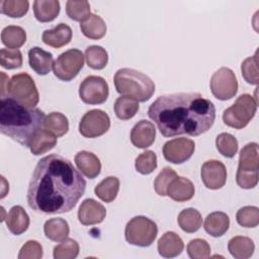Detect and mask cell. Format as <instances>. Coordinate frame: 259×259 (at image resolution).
<instances>
[{
  "label": "cell",
  "mask_w": 259,
  "mask_h": 259,
  "mask_svg": "<svg viewBox=\"0 0 259 259\" xmlns=\"http://www.w3.org/2000/svg\"><path fill=\"white\" fill-rule=\"evenodd\" d=\"M195 144L187 138H177L164 144V158L173 164H182L186 162L194 153Z\"/></svg>",
  "instance_id": "cell-13"
},
{
  "label": "cell",
  "mask_w": 259,
  "mask_h": 259,
  "mask_svg": "<svg viewBox=\"0 0 259 259\" xmlns=\"http://www.w3.org/2000/svg\"><path fill=\"white\" fill-rule=\"evenodd\" d=\"M156 138V128L154 123L142 119L138 121L131 132V142L139 149H146L150 147Z\"/></svg>",
  "instance_id": "cell-16"
},
{
  "label": "cell",
  "mask_w": 259,
  "mask_h": 259,
  "mask_svg": "<svg viewBox=\"0 0 259 259\" xmlns=\"http://www.w3.org/2000/svg\"><path fill=\"white\" fill-rule=\"evenodd\" d=\"M85 58L88 67L94 70L103 69L108 62V54L100 46H90L85 51Z\"/></svg>",
  "instance_id": "cell-34"
},
{
  "label": "cell",
  "mask_w": 259,
  "mask_h": 259,
  "mask_svg": "<svg viewBox=\"0 0 259 259\" xmlns=\"http://www.w3.org/2000/svg\"><path fill=\"white\" fill-rule=\"evenodd\" d=\"M84 58L83 53L78 49H70L62 53L53 65L55 76L62 81H71L83 68Z\"/></svg>",
  "instance_id": "cell-9"
},
{
  "label": "cell",
  "mask_w": 259,
  "mask_h": 259,
  "mask_svg": "<svg viewBox=\"0 0 259 259\" xmlns=\"http://www.w3.org/2000/svg\"><path fill=\"white\" fill-rule=\"evenodd\" d=\"M187 254L191 259H206L210 256V246L203 239H193L187 245Z\"/></svg>",
  "instance_id": "cell-44"
},
{
  "label": "cell",
  "mask_w": 259,
  "mask_h": 259,
  "mask_svg": "<svg viewBox=\"0 0 259 259\" xmlns=\"http://www.w3.org/2000/svg\"><path fill=\"white\" fill-rule=\"evenodd\" d=\"M201 180L208 189L222 188L227 180V169L223 162L219 160H208L204 162L200 170Z\"/></svg>",
  "instance_id": "cell-14"
},
{
  "label": "cell",
  "mask_w": 259,
  "mask_h": 259,
  "mask_svg": "<svg viewBox=\"0 0 259 259\" xmlns=\"http://www.w3.org/2000/svg\"><path fill=\"white\" fill-rule=\"evenodd\" d=\"M29 8L27 0H1L0 11L1 13L12 17L18 18L25 15Z\"/></svg>",
  "instance_id": "cell-35"
},
{
  "label": "cell",
  "mask_w": 259,
  "mask_h": 259,
  "mask_svg": "<svg viewBox=\"0 0 259 259\" xmlns=\"http://www.w3.org/2000/svg\"><path fill=\"white\" fill-rule=\"evenodd\" d=\"M242 76L245 81L252 85H258V59H257V52L254 56L248 57L242 62L241 65Z\"/></svg>",
  "instance_id": "cell-42"
},
{
  "label": "cell",
  "mask_w": 259,
  "mask_h": 259,
  "mask_svg": "<svg viewBox=\"0 0 259 259\" xmlns=\"http://www.w3.org/2000/svg\"><path fill=\"white\" fill-rule=\"evenodd\" d=\"M2 44L11 49H18L26 40L25 30L17 25H8L1 31Z\"/></svg>",
  "instance_id": "cell-31"
},
{
  "label": "cell",
  "mask_w": 259,
  "mask_h": 259,
  "mask_svg": "<svg viewBox=\"0 0 259 259\" xmlns=\"http://www.w3.org/2000/svg\"><path fill=\"white\" fill-rule=\"evenodd\" d=\"M114 85L120 95L130 96L138 102L148 101L155 92V84L146 74L131 68H121L114 74Z\"/></svg>",
  "instance_id": "cell-4"
},
{
  "label": "cell",
  "mask_w": 259,
  "mask_h": 259,
  "mask_svg": "<svg viewBox=\"0 0 259 259\" xmlns=\"http://www.w3.org/2000/svg\"><path fill=\"white\" fill-rule=\"evenodd\" d=\"M105 207L93 198L83 200L78 210V220L84 226L100 224L105 219Z\"/></svg>",
  "instance_id": "cell-15"
},
{
  "label": "cell",
  "mask_w": 259,
  "mask_h": 259,
  "mask_svg": "<svg viewBox=\"0 0 259 259\" xmlns=\"http://www.w3.org/2000/svg\"><path fill=\"white\" fill-rule=\"evenodd\" d=\"M42 41L55 49L68 45L72 39V29L66 23H59L52 29H47L41 35Z\"/></svg>",
  "instance_id": "cell-19"
},
{
  "label": "cell",
  "mask_w": 259,
  "mask_h": 259,
  "mask_svg": "<svg viewBox=\"0 0 259 259\" xmlns=\"http://www.w3.org/2000/svg\"><path fill=\"white\" fill-rule=\"evenodd\" d=\"M158 234L156 223L144 215H138L130 220L125 226L124 237L127 243L139 247L152 245Z\"/></svg>",
  "instance_id": "cell-8"
},
{
  "label": "cell",
  "mask_w": 259,
  "mask_h": 259,
  "mask_svg": "<svg viewBox=\"0 0 259 259\" xmlns=\"http://www.w3.org/2000/svg\"><path fill=\"white\" fill-rule=\"evenodd\" d=\"M258 155L257 143L247 144L240 152L236 182L243 189L254 188L258 183Z\"/></svg>",
  "instance_id": "cell-5"
},
{
  "label": "cell",
  "mask_w": 259,
  "mask_h": 259,
  "mask_svg": "<svg viewBox=\"0 0 259 259\" xmlns=\"http://www.w3.org/2000/svg\"><path fill=\"white\" fill-rule=\"evenodd\" d=\"M0 64L3 68L12 70L22 66V54L18 49H1Z\"/></svg>",
  "instance_id": "cell-41"
},
{
  "label": "cell",
  "mask_w": 259,
  "mask_h": 259,
  "mask_svg": "<svg viewBox=\"0 0 259 259\" xmlns=\"http://www.w3.org/2000/svg\"><path fill=\"white\" fill-rule=\"evenodd\" d=\"M167 195L178 202L187 201L194 195V185L189 179L177 176L168 186Z\"/></svg>",
  "instance_id": "cell-21"
},
{
  "label": "cell",
  "mask_w": 259,
  "mask_h": 259,
  "mask_svg": "<svg viewBox=\"0 0 259 259\" xmlns=\"http://www.w3.org/2000/svg\"><path fill=\"white\" fill-rule=\"evenodd\" d=\"M149 117L166 137L199 136L215 119L213 103L197 92H179L159 96L148 109Z\"/></svg>",
  "instance_id": "cell-2"
},
{
  "label": "cell",
  "mask_w": 259,
  "mask_h": 259,
  "mask_svg": "<svg viewBox=\"0 0 259 259\" xmlns=\"http://www.w3.org/2000/svg\"><path fill=\"white\" fill-rule=\"evenodd\" d=\"M139 108V102L130 96L120 95L114 103L115 115L121 120H127L134 117Z\"/></svg>",
  "instance_id": "cell-32"
},
{
  "label": "cell",
  "mask_w": 259,
  "mask_h": 259,
  "mask_svg": "<svg viewBox=\"0 0 259 259\" xmlns=\"http://www.w3.org/2000/svg\"><path fill=\"white\" fill-rule=\"evenodd\" d=\"M42 257V247L34 240L27 241L20 249L19 259H40Z\"/></svg>",
  "instance_id": "cell-45"
},
{
  "label": "cell",
  "mask_w": 259,
  "mask_h": 259,
  "mask_svg": "<svg viewBox=\"0 0 259 259\" xmlns=\"http://www.w3.org/2000/svg\"><path fill=\"white\" fill-rule=\"evenodd\" d=\"M177 176H178L177 173L172 168L170 167L163 168L162 171L157 175L154 181V189L157 192V194L161 196H166L168 186L173 181V179H175Z\"/></svg>",
  "instance_id": "cell-43"
},
{
  "label": "cell",
  "mask_w": 259,
  "mask_h": 259,
  "mask_svg": "<svg viewBox=\"0 0 259 259\" xmlns=\"http://www.w3.org/2000/svg\"><path fill=\"white\" fill-rule=\"evenodd\" d=\"M79 254V244L73 239L67 238L54 248L55 259H74Z\"/></svg>",
  "instance_id": "cell-39"
},
{
  "label": "cell",
  "mask_w": 259,
  "mask_h": 259,
  "mask_svg": "<svg viewBox=\"0 0 259 259\" xmlns=\"http://www.w3.org/2000/svg\"><path fill=\"white\" fill-rule=\"evenodd\" d=\"M56 145H57V137L51 132H49L48 130L40 128L34 134L28 148L33 155L38 156L49 152Z\"/></svg>",
  "instance_id": "cell-24"
},
{
  "label": "cell",
  "mask_w": 259,
  "mask_h": 259,
  "mask_svg": "<svg viewBox=\"0 0 259 259\" xmlns=\"http://www.w3.org/2000/svg\"><path fill=\"white\" fill-rule=\"evenodd\" d=\"M136 170L143 174H151L157 168V155L153 151H145L136 158Z\"/></svg>",
  "instance_id": "cell-40"
},
{
  "label": "cell",
  "mask_w": 259,
  "mask_h": 259,
  "mask_svg": "<svg viewBox=\"0 0 259 259\" xmlns=\"http://www.w3.org/2000/svg\"><path fill=\"white\" fill-rule=\"evenodd\" d=\"M67 15L75 21H83L90 15V4L86 0H69L66 3Z\"/></svg>",
  "instance_id": "cell-37"
},
{
  "label": "cell",
  "mask_w": 259,
  "mask_h": 259,
  "mask_svg": "<svg viewBox=\"0 0 259 259\" xmlns=\"http://www.w3.org/2000/svg\"><path fill=\"white\" fill-rule=\"evenodd\" d=\"M228 250L236 259H247L253 255L255 245L254 242L248 237L236 236L229 241Z\"/></svg>",
  "instance_id": "cell-26"
},
{
  "label": "cell",
  "mask_w": 259,
  "mask_h": 259,
  "mask_svg": "<svg viewBox=\"0 0 259 259\" xmlns=\"http://www.w3.org/2000/svg\"><path fill=\"white\" fill-rule=\"evenodd\" d=\"M109 94L108 84L100 76L86 77L80 84L79 96L84 103L95 105L106 101Z\"/></svg>",
  "instance_id": "cell-11"
},
{
  "label": "cell",
  "mask_w": 259,
  "mask_h": 259,
  "mask_svg": "<svg viewBox=\"0 0 259 259\" xmlns=\"http://www.w3.org/2000/svg\"><path fill=\"white\" fill-rule=\"evenodd\" d=\"M257 110V101L250 94H242L232 106L227 108L223 113L225 124L241 130L245 127L254 117Z\"/></svg>",
  "instance_id": "cell-7"
},
{
  "label": "cell",
  "mask_w": 259,
  "mask_h": 259,
  "mask_svg": "<svg viewBox=\"0 0 259 259\" xmlns=\"http://www.w3.org/2000/svg\"><path fill=\"white\" fill-rule=\"evenodd\" d=\"M177 223L182 231L191 234L200 229L202 225V218L197 209L189 207L180 211L177 218Z\"/></svg>",
  "instance_id": "cell-29"
},
{
  "label": "cell",
  "mask_w": 259,
  "mask_h": 259,
  "mask_svg": "<svg viewBox=\"0 0 259 259\" xmlns=\"http://www.w3.org/2000/svg\"><path fill=\"white\" fill-rule=\"evenodd\" d=\"M158 252L162 257L173 258L181 254L184 248L182 239L174 232H166L158 241Z\"/></svg>",
  "instance_id": "cell-20"
},
{
  "label": "cell",
  "mask_w": 259,
  "mask_h": 259,
  "mask_svg": "<svg viewBox=\"0 0 259 259\" xmlns=\"http://www.w3.org/2000/svg\"><path fill=\"white\" fill-rule=\"evenodd\" d=\"M44 126L46 127V130H48L58 138L68 133L69 120L67 116H65L63 113L54 111L46 116Z\"/></svg>",
  "instance_id": "cell-33"
},
{
  "label": "cell",
  "mask_w": 259,
  "mask_h": 259,
  "mask_svg": "<svg viewBox=\"0 0 259 259\" xmlns=\"http://www.w3.org/2000/svg\"><path fill=\"white\" fill-rule=\"evenodd\" d=\"M7 96L27 108H34L39 101V95L33 79L27 73L13 75L6 85Z\"/></svg>",
  "instance_id": "cell-6"
},
{
  "label": "cell",
  "mask_w": 259,
  "mask_h": 259,
  "mask_svg": "<svg viewBox=\"0 0 259 259\" xmlns=\"http://www.w3.org/2000/svg\"><path fill=\"white\" fill-rule=\"evenodd\" d=\"M46 115L38 108H27L9 97L0 101V131L23 147H29L34 134L45 125Z\"/></svg>",
  "instance_id": "cell-3"
},
{
  "label": "cell",
  "mask_w": 259,
  "mask_h": 259,
  "mask_svg": "<svg viewBox=\"0 0 259 259\" xmlns=\"http://www.w3.org/2000/svg\"><path fill=\"white\" fill-rule=\"evenodd\" d=\"M75 163L82 174L89 179H94L100 174L101 163L99 158L88 151H80L75 156Z\"/></svg>",
  "instance_id": "cell-18"
},
{
  "label": "cell",
  "mask_w": 259,
  "mask_h": 259,
  "mask_svg": "<svg viewBox=\"0 0 259 259\" xmlns=\"http://www.w3.org/2000/svg\"><path fill=\"white\" fill-rule=\"evenodd\" d=\"M6 226L13 235L24 233L29 227V217L20 205H14L10 208L6 217Z\"/></svg>",
  "instance_id": "cell-22"
},
{
  "label": "cell",
  "mask_w": 259,
  "mask_h": 259,
  "mask_svg": "<svg viewBox=\"0 0 259 259\" xmlns=\"http://www.w3.org/2000/svg\"><path fill=\"white\" fill-rule=\"evenodd\" d=\"M215 146L218 151L227 158H233L238 151V141L229 133L220 134L215 139Z\"/></svg>",
  "instance_id": "cell-36"
},
{
  "label": "cell",
  "mask_w": 259,
  "mask_h": 259,
  "mask_svg": "<svg viewBox=\"0 0 259 259\" xmlns=\"http://www.w3.org/2000/svg\"><path fill=\"white\" fill-rule=\"evenodd\" d=\"M110 127V118L101 109L87 111L79 122V132L85 138H97L104 135Z\"/></svg>",
  "instance_id": "cell-12"
},
{
  "label": "cell",
  "mask_w": 259,
  "mask_h": 259,
  "mask_svg": "<svg viewBox=\"0 0 259 259\" xmlns=\"http://www.w3.org/2000/svg\"><path fill=\"white\" fill-rule=\"evenodd\" d=\"M118 190L119 180L115 176H108L104 178L94 188L95 195L104 202L113 201L117 196Z\"/></svg>",
  "instance_id": "cell-30"
},
{
  "label": "cell",
  "mask_w": 259,
  "mask_h": 259,
  "mask_svg": "<svg viewBox=\"0 0 259 259\" xmlns=\"http://www.w3.org/2000/svg\"><path fill=\"white\" fill-rule=\"evenodd\" d=\"M44 232L48 239L54 242L66 240L70 233L69 224L62 218H53L48 220L44 226Z\"/></svg>",
  "instance_id": "cell-28"
},
{
  "label": "cell",
  "mask_w": 259,
  "mask_h": 259,
  "mask_svg": "<svg viewBox=\"0 0 259 259\" xmlns=\"http://www.w3.org/2000/svg\"><path fill=\"white\" fill-rule=\"evenodd\" d=\"M209 87L212 95L219 100L233 98L238 91V81L235 73L230 68H220L211 76Z\"/></svg>",
  "instance_id": "cell-10"
},
{
  "label": "cell",
  "mask_w": 259,
  "mask_h": 259,
  "mask_svg": "<svg viewBox=\"0 0 259 259\" xmlns=\"http://www.w3.org/2000/svg\"><path fill=\"white\" fill-rule=\"evenodd\" d=\"M60 2L58 0H35L33 2V13L40 22L53 21L60 13Z\"/></svg>",
  "instance_id": "cell-27"
},
{
  "label": "cell",
  "mask_w": 259,
  "mask_h": 259,
  "mask_svg": "<svg viewBox=\"0 0 259 259\" xmlns=\"http://www.w3.org/2000/svg\"><path fill=\"white\" fill-rule=\"evenodd\" d=\"M80 29L86 37L90 39H100L106 33V24L99 15L90 13L87 18L80 22Z\"/></svg>",
  "instance_id": "cell-25"
},
{
  "label": "cell",
  "mask_w": 259,
  "mask_h": 259,
  "mask_svg": "<svg viewBox=\"0 0 259 259\" xmlns=\"http://www.w3.org/2000/svg\"><path fill=\"white\" fill-rule=\"evenodd\" d=\"M230 227L229 215L223 211H213L209 213L204 221L203 228L211 237H222L227 233Z\"/></svg>",
  "instance_id": "cell-23"
},
{
  "label": "cell",
  "mask_w": 259,
  "mask_h": 259,
  "mask_svg": "<svg viewBox=\"0 0 259 259\" xmlns=\"http://www.w3.org/2000/svg\"><path fill=\"white\" fill-rule=\"evenodd\" d=\"M237 223L244 228H255L259 224V208L253 205L241 207L236 214Z\"/></svg>",
  "instance_id": "cell-38"
},
{
  "label": "cell",
  "mask_w": 259,
  "mask_h": 259,
  "mask_svg": "<svg viewBox=\"0 0 259 259\" xmlns=\"http://www.w3.org/2000/svg\"><path fill=\"white\" fill-rule=\"evenodd\" d=\"M86 189V181L72 162L58 154L41 158L27 188L29 207L42 213H64L73 209Z\"/></svg>",
  "instance_id": "cell-1"
},
{
  "label": "cell",
  "mask_w": 259,
  "mask_h": 259,
  "mask_svg": "<svg viewBox=\"0 0 259 259\" xmlns=\"http://www.w3.org/2000/svg\"><path fill=\"white\" fill-rule=\"evenodd\" d=\"M28 63L30 68L36 74L45 76L52 70L54 58L50 52H47L39 47H33L28 51Z\"/></svg>",
  "instance_id": "cell-17"
}]
</instances>
